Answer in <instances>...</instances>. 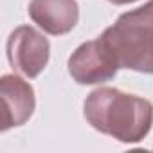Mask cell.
I'll list each match as a JSON object with an SVG mask.
<instances>
[{"instance_id":"obj_7","label":"cell","mask_w":153,"mask_h":153,"mask_svg":"<svg viewBox=\"0 0 153 153\" xmlns=\"http://www.w3.org/2000/svg\"><path fill=\"white\" fill-rule=\"evenodd\" d=\"M124 16L130 20H135V22H140V24L153 29V0H149V2H146L144 6H140L133 11L124 13Z\"/></svg>"},{"instance_id":"obj_3","label":"cell","mask_w":153,"mask_h":153,"mask_svg":"<svg viewBox=\"0 0 153 153\" xmlns=\"http://www.w3.org/2000/svg\"><path fill=\"white\" fill-rule=\"evenodd\" d=\"M121 65L103 36L81 43L68 58V74L78 85H101L112 81Z\"/></svg>"},{"instance_id":"obj_4","label":"cell","mask_w":153,"mask_h":153,"mask_svg":"<svg viewBox=\"0 0 153 153\" xmlns=\"http://www.w3.org/2000/svg\"><path fill=\"white\" fill-rule=\"evenodd\" d=\"M49 40L31 25L16 27L7 38V59L11 67L29 79L38 78L43 72L49 63Z\"/></svg>"},{"instance_id":"obj_6","label":"cell","mask_w":153,"mask_h":153,"mask_svg":"<svg viewBox=\"0 0 153 153\" xmlns=\"http://www.w3.org/2000/svg\"><path fill=\"white\" fill-rule=\"evenodd\" d=\"M27 13L43 33L52 36L70 33L79 20L76 0H31Z\"/></svg>"},{"instance_id":"obj_2","label":"cell","mask_w":153,"mask_h":153,"mask_svg":"<svg viewBox=\"0 0 153 153\" xmlns=\"http://www.w3.org/2000/svg\"><path fill=\"white\" fill-rule=\"evenodd\" d=\"M112 47L121 68L153 74V29L121 15L101 34Z\"/></svg>"},{"instance_id":"obj_5","label":"cell","mask_w":153,"mask_h":153,"mask_svg":"<svg viewBox=\"0 0 153 153\" xmlns=\"http://www.w3.org/2000/svg\"><path fill=\"white\" fill-rule=\"evenodd\" d=\"M0 97L4 110L2 131L25 124L36 108L34 88L29 81L16 74H4L0 79Z\"/></svg>"},{"instance_id":"obj_1","label":"cell","mask_w":153,"mask_h":153,"mask_svg":"<svg viewBox=\"0 0 153 153\" xmlns=\"http://www.w3.org/2000/svg\"><path fill=\"white\" fill-rule=\"evenodd\" d=\"M87 123L119 142H140L153 126V105L135 94L112 87L92 90L83 105Z\"/></svg>"},{"instance_id":"obj_8","label":"cell","mask_w":153,"mask_h":153,"mask_svg":"<svg viewBox=\"0 0 153 153\" xmlns=\"http://www.w3.org/2000/svg\"><path fill=\"white\" fill-rule=\"evenodd\" d=\"M110 4H115V6H126V4H131V2H137V0H108Z\"/></svg>"}]
</instances>
